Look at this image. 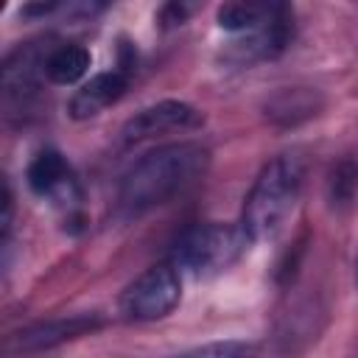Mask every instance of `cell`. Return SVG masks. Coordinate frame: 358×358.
Segmentation results:
<instances>
[{"label": "cell", "instance_id": "30bf717a", "mask_svg": "<svg viewBox=\"0 0 358 358\" xmlns=\"http://www.w3.org/2000/svg\"><path fill=\"white\" fill-rule=\"evenodd\" d=\"M277 6H266V3H224L218 8V25L227 31H255L257 25H263Z\"/></svg>", "mask_w": 358, "mask_h": 358}, {"label": "cell", "instance_id": "6da1fadb", "mask_svg": "<svg viewBox=\"0 0 358 358\" xmlns=\"http://www.w3.org/2000/svg\"><path fill=\"white\" fill-rule=\"evenodd\" d=\"M210 165V154L199 143H171L145 154L123 176L117 190V210L140 215L196 185Z\"/></svg>", "mask_w": 358, "mask_h": 358}, {"label": "cell", "instance_id": "9c48e42d", "mask_svg": "<svg viewBox=\"0 0 358 358\" xmlns=\"http://www.w3.org/2000/svg\"><path fill=\"white\" fill-rule=\"evenodd\" d=\"M87 70H90V50L84 45L67 42V45H59L50 50L45 76L53 84H76Z\"/></svg>", "mask_w": 358, "mask_h": 358}, {"label": "cell", "instance_id": "8992f818", "mask_svg": "<svg viewBox=\"0 0 358 358\" xmlns=\"http://www.w3.org/2000/svg\"><path fill=\"white\" fill-rule=\"evenodd\" d=\"M101 324L98 316L92 313H78V316H67V319H48V322H36L31 327H22L17 333H11L6 338V352L8 355H20V352H39L48 347H56L62 341H70L76 336H84L90 330H95Z\"/></svg>", "mask_w": 358, "mask_h": 358}, {"label": "cell", "instance_id": "277c9868", "mask_svg": "<svg viewBox=\"0 0 358 358\" xmlns=\"http://www.w3.org/2000/svg\"><path fill=\"white\" fill-rule=\"evenodd\" d=\"M182 296V282L176 268L151 266L120 294V313L131 322H154L168 316Z\"/></svg>", "mask_w": 358, "mask_h": 358}, {"label": "cell", "instance_id": "5b68a950", "mask_svg": "<svg viewBox=\"0 0 358 358\" xmlns=\"http://www.w3.org/2000/svg\"><path fill=\"white\" fill-rule=\"evenodd\" d=\"M204 123V115L185 103V101H159V103H151L145 109H140L134 117L126 120L123 126V143H143V140H151L157 134H165V131H182V129H196Z\"/></svg>", "mask_w": 358, "mask_h": 358}, {"label": "cell", "instance_id": "3957f363", "mask_svg": "<svg viewBox=\"0 0 358 358\" xmlns=\"http://www.w3.org/2000/svg\"><path fill=\"white\" fill-rule=\"evenodd\" d=\"M243 235L227 224H196L173 243V263L196 277L224 271L241 252Z\"/></svg>", "mask_w": 358, "mask_h": 358}, {"label": "cell", "instance_id": "8fae6325", "mask_svg": "<svg viewBox=\"0 0 358 358\" xmlns=\"http://www.w3.org/2000/svg\"><path fill=\"white\" fill-rule=\"evenodd\" d=\"M176 358H257V350L249 341H210Z\"/></svg>", "mask_w": 358, "mask_h": 358}, {"label": "cell", "instance_id": "ba28073f", "mask_svg": "<svg viewBox=\"0 0 358 358\" xmlns=\"http://www.w3.org/2000/svg\"><path fill=\"white\" fill-rule=\"evenodd\" d=\"M28 185L39 196H62L70 190L73 176L59 151H42L31 165H28Z\"/></svg>", "mask_w": 358, "mask_h": 358}, {"label": "cell", "instance_id": "7a4b0ae2", "mask_svg": "<svg viewBox=\"0 0 358 358\" xmlns=\"http://www.w3.org/2000/svg\"><path fill=\"white\" fill-rule=\"evenodd\" d=\"M299 187H302V168L296 157H277L271 159L257 182L252 185V193L246 196V207H243V238L255 241V243H266L274 241L291 213L294 204L299 199Z\"/></svg>", "mask_w": 358, "mask_h": 358}, {"label": "cell", "instance_id": "52a82bcc", "mask_svg": "<svg viewBox=\"0 0 358 358\" xmlns=\"http://www.w3.org/2000/svg\"><path fill=\"white\" fill-rule=\"evenodd\" d=\"M126 90V78L120 73H98L92 76L70 101V115L76 120H84V117H92L98 115L103 106L115 103Z\"/></svg>", "mask_w": 358, "mask_h": 358}]
</instances>
